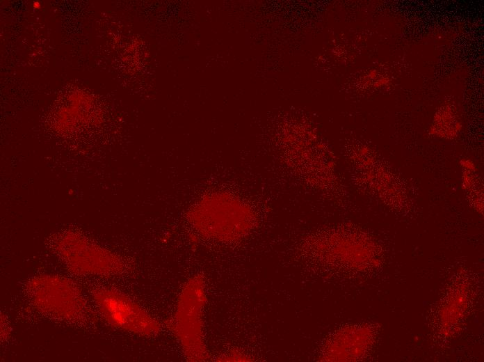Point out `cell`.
Segmentation results:
<instances>
[{
    "mask_svg": "<svg viewBox=\"0 0 484 362\" xmlns=\"http://www.w3.org/2000/svg\"><path fill=\"white\" fill-rule=\"evenodd\" d=\"M92 296L99 312L110 325L147 337L161 331V324L124 293L99 287L92 291Z\"/></svg>",
    "mask_w": 484,
    "mask_h": 362,
    "instance_id": "277c9868",
    "label": "cell"
},
{
    "mask_svg": "<svg viewBox=\"0 0 484 362\" xmlns=\"http://www.w3.org/2000/svg\"><path fill=\"white\" fill-rule=\"evenodd\" d=\"M206 295L204 278L197 275L184 285L175 313L168 326L178 340L184 356L190 361L209 359L203 335L202 314Z\"/></svg>",
    "mask_w": 484,
    "mask_h": 362,
    "instance_id": "7a4b0ae2",
    "label": "cell"
},
{
    "mask_svg": "<svg viewBox=\"0 0 484 362\" xmlns=\"http://www.w3.org/2000/svg\"><path fill=\"white\" fill-rule=\"evenodd\" d=\"M219 361H250V358L239 351H233L229 354H225L220 357Z\"/></svg>",
    "mask_w": 484,
    "mask_h": 362,
    "instance_id": "8992f818",
    "label": "cell"
},
{
    "mask_svg": "<svg viewBox=\"0 0 484 362\" xmlns=\"http://www.w3.org/2000/svg\"><path fill=\"white\" fill-rule=\"evenodd\" d=\"M26 289L35 307L49 317L79 324L90 317V308L80 290L65 278L37 276L29 281Z\"/></svg>",
    "mask_w": 484,
    "mask_h": 362,
    "instance_id": "3957f363",
    "label": "cell"
},
{
    "mask_svg": "<svg viewBox=\"0 0 484 362\" xmlns=\"http://www.w3.org/2000/svg\"><path fill=\"white\" fill-rule=\"evenodd\" d=\"M188 221L202 237L222 242H236L255 227L257 218L251 207L225 192L204 196L188 211Z\"/></svg>",
    "mask_w": 484,
    "mask_h": 362,
    "instance_id": "6da1fadb",
    "label": "cell"
},
{
    "mask_svg": "<svg viewBox=\"0 0 484 362\" xmlns=\"http://www.w3.org/2000/svg\"><path fill=\"white\" fill-rule=\"evenodd\" d=\"M34 7L38 8L40 7L39 2H38V1L34 2Z\"/></svg>",
    "mask_w": 484,
    "mask_h": 362,
    "instance_id": "52a82bcc",
    "label": "cell"
},
{
    "mask_svg": "<svg viewBox=\"0 0 484 362\" xmlns=\"http://www.w3.org/2000/svg\"><path fill=\"white\" fill-rule=\"evenodd\" d=\"M63 259L71 272L81 275L111 276L120 274L126 265L120 257L96 249L86 252L63 253Z\"/></svg>",
    "mask_w": 484,
    "mask_h": 362,
    "instance_id": "5b68a950",
    "label": "cell"
}]
</instances>
